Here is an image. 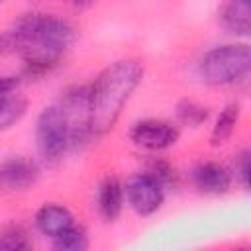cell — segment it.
I'll return each mask as SVG.
<instances>
[{"mask_svg": "<svg viewBox=\"0 0 251 251\" xmlns=\"http://www.w3.org/2000/svg\"><path fill=\"white\" fill-rule=\"evenodd\" d=\"M75 41V27L51 14H24L0 33V53L20 55L29 75L53 69Z\"/></svg>", "mask_w": 251, "mask_h": 251, "instance_id": "cell-1", "label": "cell"}, {"mask_svg": "<svg viewBox=\"0 0 251 251\" xmlns=\"http://www.w3.org/2000/svg\"><path fill=\"white\" fill-rule=\"evenodd\" d=\"M143 78V65L135 59H122L106 67L90 84V129L94 137L108 133L133 90Z\"/></svg>", "mask_w": 251, "mask_h": 251, "instance_id": "cell-2", "label": "cell"}, {"mask_svg": "<svg viewBox=\"0 0 251 251\" xmlns=\"http://www.w3.org/2000/svg\"><path fill=\"white\" fill-rule=\"evenodd\" d=\"M251 67V49L247 43H226L212 47L198 61V76L212 86L231 84L243 78Z\"/></svg>", "mask_w": 251, "mask_h": 251, "instance_id": "cell-3", "label": "cell"}, {"mask_svg": "<svg viewBox=\"0 0 251 251\" xmlns=\"http://www.w3.org/2000/svg\"><path fill=\"white\" fill-rule=\"evenodd\" d=\"M35 145L41 159L49 165H55L63 159L67 149L71 147L69 127L65 116L57 106H49L41 110L35 122Z\"/></svg>", "mask_w": 251, "mask_h": 251, "instance_id": "cell-4", "label": "cell"}, {"mask_svg": "<svg viewBox=\"0 0 251 251\" xmlns=\"http://www.w3.org/2000/svg\"><path fill=\"white\" fill-rule=\"evenodd\" d=\"M71 137V147L82 145L92 137L90 129V84H76L65 90L59 104Z\"/></svg>", "mask_w": 251, "mask_h": 251, "instance_id": "cell-5", "label": "cell"}, {"mask_svg": "<svg viewBox=\"0 0 251 251\" xmlns=\"http://www.w3.org/2000/svg\"><path fill=\"white\" fill-rule=\"evenodd\" d=\"M124 196L137 216H151L165 202V186L149 173H139L126 182Z\"/></svg>", "mask_w": 251, "mask_h": 251, "instance_id": "cell-6", "label": "cell"}, {"mask_svg": "<svg viewBox=\"0 0 251 251\" xmlns=\"http://www.w3.org/2000/svg\"><path fill=\"white\" fill-rule=\"evenodd\" d=\"M129 137L137 147H143L147 151H163V149L173 147L178 141L180 131L171 122L147 118L131 126Z\"/></svg>", "mask_w": 251, "mask_h": 251, "instance_id": "cell-7", "label": "cell"}, {"mask_svg": "<svg viewBox=\"0 0 251 251\" xmlns=\"http://www.w3.org/2000/svg\"><path fill=\"white\" fill-rule=\"evenodd\" d=\"M39 178V167L25 157H12L0 163V188L25 190Z\"/></svg>", "mask_w": 251, "mask_h": 251, "instance_id": "cell-8", "label": "cell"}, {"mask_svg": "<svg viewBox=\"0 0 251 251\" xmlns=\"http://www.w3.org/2000/svg\"><path fill=\"white\" fill-rule=\"evenodd\" d=\"M192 180L204 194H224L231 186V173L216 161H204L194 167Z\"/></svg>", "mask_w": 251, "mask_h": 251, "instance_id": "cell-9", "label": "cell"}, {"mask_svg": "<svg viewBox=\"0 0 251 251\" xmlns=\"http://www.w3.org/2000/svg\"><path fill=\"white\" fill-rule=\"evenodd\" d=\"M35 226L43 235H47L49 239H55L63 231L75 226V218L69 212V208L61 204H43L35 212Z\"/></svg>", "mask_w": 251, "mask_h": 251, "instance_id": "cell-10", "label": "cell"}, {"mask_svg": "<svg viewBox=\"0 0 251 251\" xmlns=\"http://www.w3.org/2000/svg\"><path fill=\"white\" fill-rule=\"evenodd\" d=\"M96 206L106 222H114L124 208V186L116 176H106L96 194Z\"/></svg>", "mask_w": 251, "mask_h": 251, "instance_id": "cell-11", "label": "cell"}, {"mask_svg": "<svg viewBox=\"0 0 251 251\" xmlns=\"http://www.w3.org/2000/svg\"><path fill=\"white\" fill-rule=\"evenodd\" d=\"M222 25L233 35H247L251 31L249 0H229L220 12Z\"/></svg>", "mask_w": 251, "mask_h": 251, "instance_id": "cell-12", "label": "cell"}, {"mask_svg": "<svg viewBox=\"0 0 251 251\" xmlns=\"http://www.w3.org/2000/svg\"><path fill=\"white\" fill-rule=\"evenodd\" d=\"M239 116H241V106L237 102H231V104L224 106V110L220 112L214 127H212L210 143L212 145H224L231 137V133L235 131V126L239 122Z\"/></svg>", "mask_w": 251, "mask_h": 251, "instance_id": "cell-13", "label": "cell"}, {"mask_svg": "<svg viewBox=\"0 0 251 251\" xmlns=\"http://www.w3.org/2000/svg\"><path fill=\"white\" fill-rule=\"evenodd\" d=\"M27 112V100L22 94L6 92L0 96V131L14 127Z\"/></svg>", "mask_w": 251, "mask_h": 251, "instance_id": "cell-14", "label": "cell"}, {"mask_svg": "<svg viewBox=\"0 0 251 251\" xmlns=\"http://www.w3.org/2000/svg\"><path fill=\"white\" fill-rule=\"evenodd\" d=\"M210 116V110L194 100H180L176 104V118L182 126H188V127H200Z\"/></svg>", "mask_w": 251, "mask_h": 251, "instance_id": "cell-15", "label": "cell"}, {"mask_svg": "<svg viewBox=\"0 0 251 251\" xmlns=\"http://www.w3.org/2000/svg\"><path fill=\"white\" fill-rule=\"evenodd\" d=\"M51 241H53V247L57 251H84L88 247V235L76 224Z\"/></svg>", "mask_w": 251, "mask_h": 251, "instance_id": "cell-16", "label": "cell"}, {"mask_svg": "<svg viewBox=\"0 0 251 251\" xmlns=\"http://www.w3.org/2000/svg\"><path fill=\"white\" fill-rule=\"evenodd\" d=\"M151 176H155L165 188L171 186V184H176V173L175 169L167 163V161H161V159H151L149 165H147V171Z\"/></svg>", "mask_w": 251, "mask_h": 251, "instance_id": "cell-17", "label": "cell"}, {"mask_svg": "<svg viewBox=\"0 0 251 251\" xmlns=\"http://www.w3.org/2000/svg\"><path fill=\"white\" fill-rule=\"evenodd\" d=\"M233 173H235V178L239 180L241 188H249V151H241L235 165H233Z\"/></svg>", "mask_w": 251, "mask_h": 251, "instance_id": "cell-18", "label": "cell"}, {"mask_svg": "<svg viewBox=\"0 0 251 251\" xmlns=\"http://www.w3.org/2000/svg\"><path fill=\"white\" fill-rule=\"evenodd\" d=\"M20 84V78L14 75H0V96L6 92H12Z\"/></svg>", "mask_w": 251, "mask_h": 251, "instance_id": "cell-19", "label": "cell"}, {"mask_svg": "<svg viewBox=\"0 0 251 251\" xmlns=\"http://www.w3.org/2000/svg\"><path fill=\"white\" fill-rule=\"evenodd\" d=\"M73 2H78L80 4V2H88V0H73Z\"/></svg>", "mask_w": 251, "mask_h": 251, "instance_id": "cell-20", "label": "cell"}, {"mask_svg": "<svg viewBox=\"0 0 251 251\" xmlns=\"http://www.w3.org/2000/svg\"><path fill=\"white\" fill-rule=\"evenodd\" d=\"M0 2H6V0H0Z\"/></svg>", "mask_w": 251, "mask_h": 251, "instance_id": "cell-21", "label": "cell"}]
</instances>
